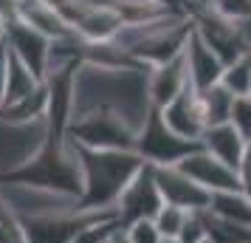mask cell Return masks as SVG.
<instances>
[{"instance_id": "52a82bcc", "label": "cell", "mask_w": 251, "mask_h": 243, "mask_svg": "<svg viewBox=\"0 0 251 243\" xmlns=\"http://www.w3.org/2000/svg\"><path fill=\"white\" fill-rule=\"evenodd\" d=\"M6 48H9L28 71H34L40 80H46L51 40H46L43 34H37L34 28H28V26L20 23V20H12V23H6Z\"/></svg>"}, {"instance_id": "9a60e30c", "label": "cell", "mask_w": 251, "mask_h": 243, "mask_svg": "<svg viewBox=\"0 0 251 243\" xmlns=\"http://www.w3.org/2000/svg\"><path fill=\"white\" fill-rule=\"evenodd\" d=\"M209 215L220 220H231V223H243L251 226V204L243 195V189H226V192H212L209 195Z\"/></svg>"}, {"instance_id": "277c9868", "label": "cell", "mask_w": 251, "mask_h": 243, "mask_svg": "<svg viewBox=\"0 0 251 243\" xmlns=\"http://www.w3.org/2000/svg\"><path fill=\"white\" fill-rule=\"evenodd\" d=\"M161 207H164V201H161L158 184H155V173H152L150 164H144L136 173V178L125 187L122 198H119V204H116V220L125 229V226L136 223V220H152L158 215Z\"/></svg>"}, {"instance_id": "3957f363", "label": "cell", "mask_w": 251, "mask_h": 243, "mask_svg": "<svg viewBox=\"0 0 251 243\" xmlns=\"http://www.w3.org/2000/svg\"><path fill=\"white\" fill-rule=\"evenodd\" d=\"M195 147H198V141L181 139L164 125L158 108L147 110L136 136V153L144 164H150V167H172V164L181 162L186 153H192Z\"/></svg>"}, {"instance_id": "d6986e66", "label": "cell", "mask_w": 251, "mask_h": 243, "mask_svg": "<svg viewBox=\"0 0 251 243\" xmlns=\"http://www.w3.org/2000/svg\"><path fill=\"white\" fill-rule=\"evenodd\" d=\"M206 232H209L212 243H251V226L220 220L215 215H209V209H206Z\"/></svg>"}, {"instance_id": "44dd1931", "label": "cell", "mask_w": 251, "mask_h": 243, "mask_svg": "<svg viewBox=\"0 0 251 243\" xmlns=\"http://www.w3.org/2000/svg\"><path fill=\"white\" fill-rule=\"evenodd\" d=\"M186 209H178V207H170V204H164L158 209V215L152 218L155 223V229L161 232V238H178L183 229V223H186Z\"/></svg>"}, {"instance_id": "e0dca14e", "label": "cell", "mask_w": 251, "mask_h": 243, "mask_svg": "<svg viewBox=\"0 0 251 243\" xmlns=\"http://www.w3.org/2000/svg\"><path fill=\"white\" fill-rule=\"evenodd\" d=\"M40 82L43 80L37 77L34 71L25 68L12 51L6 54V105L14 102V99H20V96H25V93H31L34 88H40Z\"/></svg>"}, {"instance_id": "7c38bea8", "label": "cell", "mask_w": 251, "mask_h": 243, "mask_svg": "<svg viewBox=\"0 0 251 243\" xmlns=\"http://www.w3.org/2000/svg\"><path fill=\"white\" fill-rule=\"evenodd\" d=\"M201 147L209 156H215L217 162H223L226 167L237 170L243 156H246V139L231 122L226 125H215V128H206L201 136Z\"/></svg>"}, {"instance_id": "ffe728a7", "label": "cell", "mask_w": 251, "mask_h": 243, "mask_svg": "<svg viewBox=\"0 0 251 243\" xmlns=\"http://www.w3.org/2000/svg\"><path fill=\"white\" fill-rule=\"evenodd\" d=\"M201 9H209L212 14L237 26L251 17V0H206Z\"/></svg>"}, {"instance_id": "4fadbf2b", "label": "cell", "mask_w": 251, "mask_h": 243, "mask_svg": "<svg viewBox=\"0 0 251 243\" xmlns=\"http://www.w3.org/2000/svg\"><path fill=\"white\" fill-rule=\"evenodd\" d=\"M125 26L127 23L119 9H113V6H91L82 14L79 23L74 26V31L85 43H110V40L122 34Z\"/></svg>"}, {"instance_id": "8fae6325", "label": "cell", "mask_w": 251, "mask_h": 243, "mask_svg": "<svg viewBox=\"0 0 251 243\" xmlns=\"http://www.w3.org/2000/svg\"><path fill=\"white\" fill-rule=\"evenodd\" d=\"M46 113H48V85L43 80L40 88L0 108V128H37V125H46Z\"/></svg>"}, {"instance_id": "f546056e", "label": "cell", "mask_w": 251, "mask_h": 243, "mask_svg": "<svg viewBox=\"0 0 251 243\" xmlns=\"http://www.w3.org/2000/svg\"><path fill=\"white\" fill-rule=\"evenodd\" d=\"M104 243H113V235H110V238H107V241H104Z\"/></svg>"}, {"instance_id": "9c48e42d", "label": "cell", "mask_w": 251, "mask_h": 243, "mask_svg": "<svg viewBox=\"0 0 251 243\" xmlns=\"http://www.w3.org/2000/svg\"><path fill=\"white\" fill-rule=\"evenodd\" d=\"M183 62H186L189 85H192L195 91H206V88L217 85L220 77H223V68H226L215 51L195 34V28H192V34H189V40H186V46H183Z\"/></svg>"}, {"instance_id": "5b68a950", "label": "cell", "mask_w": 251, "mask_h": 243, "mask_svg": "<svg viewBox=\"0 0 251 243\" xmlns=\"http://www.w3.org/2000/svg\"><path fill=\"white\" fill-rule=\"evenodd\" d=\"M175 167H178L183 175H189L198 187H203L209 195H212V192H226V189H240L237 170H231V167H226L223 162H217L215 156H209L201 144H198L192 153H186Z\"/></svg>"}, {"instance_id": "30bf717a", "label": "cell", "mask_w": 251, "mask_h": 243, "mask_svg": "<svg viewBox=\"0 0 251 243\" xmlns=\"http://www.w3.org/2000/svg\"><path fill=\"white\" fill-rule=\"evenodd\" d=\"M183 88H189V74H186V62L181 57L170 59L164 65H155V68L147 74V99L150 108H164L170 105Z\"/></svg>"}, {"instance_id": "2e32d148", "label": "cell", "mask_w": 251, "mask_h": 243, "mask_svg": "<svg viewBox=\"0 0 251 243\" xmlns=\"http://www.w3.org/2000/svg\"><path fill=\"white\" fill-rule=\"evenodd\" d=\"M198 105H201V116H203L206 128L215 125H226L231 122V110H234V96L217 82L206 91H198Z\"/></svg>"}, {"instance_id": "8992f818", "label": "cell", "mask_w": 251, "mask_h": 243, "mask_svg": "<svg viewBox=\"0 0 251 243\" xmlns=\"http://www.w3.org/2000/svg\"><path fill=\"white\" fill-rule=\"evenodd\" d=\"M152 173H155V184H158L164 204L186 209V212H198V209L209 207V192L195 184L189 175H183L175 164L172 167H152Z\"/></svg>"}, {"instance_id": "d4e9b609", "label": "cell", "mask_w": 251, "mask_h": 243, "mask_svg": "<svg viewBox=\"0 0 251 243\" xmlns=\"http://www.w3.org/2000/svg\"><path fill=\"white\" fill-rule=\"evenodd\" d=\"M6 43L0 46V108L6 105Z\"/></svg>"}, {"instance_id": "7402d4cb", "label": "cell", "mask_w": 251, "mask_h": 243, "mask_svg": "<svg viewBox=\"0 0 251 243\" xmlns=\"http://www.w3.org/2000/svg\"><path fill=\"white\" fill-rule=\"evenodd\" d=\"M206 238H209V232H206V209L189 212L181 235H178V241L181 243H201V241H206Z\"/></svg>"}, {"instance_id": "6da1fadb", "label": "cell", "mask_w": 251, "mask_h": 243, "mask_svg": "<svg viewBox=\"0 0 251 243\" xmlns=\"http://www.w3.org/2000/svg\"><path fill=\"white\" fill-rule=\"evenodd\" d=\"M82 167V209H99V212H116V204L125 192V187L136 178L144 167L136 150H88L79 147Z\"/></svg>"}, {"instance_id": "5bb4252c", "label": "cell", "mask_w": 251, "mask_h": 243, "mask_svg": "<svg viewBox=\"0 0 251 243\" xmlns=\"http://www.w3.org/2000/svg\"><path fill=\"white\" fill-rule=\"evenodd\" d=\"M17 20L25 23L28 28H34L37 34H43L46 40H62V37L74 34V28L48 6L46 0H20L17 3Z\"/></svg>"}, {"instance_id": "f1b7e54d", "label": "cell", "mask_w": 251, "mask_h": 243, "mask_svg": "<svg viewBox=\"0 0 251 243\" xmlns=\"http://www.w3.org/2000/svg\"><path fill=\"white\" fill-rule=\"evenodd\" d=\"M246 150H249V153H251V139H249V141H246Z\"/></svg>"}, {"instance_id": "484cf974", "label": "cell", "mask_w": 251, "mask_h": 243, "mask_svg": "<svg viewBox=\"0 0 251 243\" xmlns=\"http://www.w3.org/2000/svg\"><path fill=\"white\" fill-rule=\"evenodd\" d=\"M113 243H130V241L125 238V232H122V226H119V229L113 232Z\"/></svg>"}, {"instance_id": "7a4b0ae2", "label": "cell", "mask_w": 251, "mask_h": 243, "mask_svg": "<svg viewBox=\"0 0 251 243\" xmlns=\"http://www.w3.org/2000/svg\"><path fill=\"white\" fill-rule=\"evenodd\" d=\"M136 136L138 125L110 105H96L68 125V139L88 150H136Z\"/></svg>"}, {"instance_id": "4316f807", "label": "cell", "mask_w": 251, "mask_h": 243, "mask_svg": "<svg viewBox=\"0 0 251 243\" xmlns=\"http://www.w3.org/2000/svg\"><path fill=\"white\" fill-rule=\"evenodd\" d=\"M3 43H6V20L0 17V46H3Z\"/></svg>"}, {"instance_id": "4dcf8cb0", "label": "cell", "mask_w": 251, "mask_h": 243, "mask_svg": "<svg viewBox=\"0 0 251 243\" xmlns=\"http://www.w3.org/2000/svg\"><path fill=\"white\" fill-rule=\"evenodd\" d=\"M201 243H212V241H209V238H206V241H201Z\"/></svg>"}, {"instance_id": "83f0119b", "label": "cell", "mask_w": 251, "mask_h": 243, "mask_svg": "<svg viewBox=\"0 0 251 243\" xmlns=\"http://www.w3.org/2000/svg\"><path fill=\"white\" fill-rule=\"evenodd\" d=\"M161 243H181L178 238H161Z\"/></svg>"}, {"instance_id": "603a6c76", "label": "cell", "mask_w": 251, "mask_h": 243, "mask_svg": "<svg viewBox=\"0 0 251 243\" xmlns=\"http://www.w3.org/2000/svg\"><path fill=\"white\" fill-rule=\"evenodd\" d=\"M122 232L130 243H161V232L155 229L152 220H136V223L125 226Z\"/></svg>"}, {"instance_id": "ba28073f", "label": "cell", "mask_w": 251, "mask_h": 243, "mask_svg": "<svg viewBox=\"0 0 251 243\" xmlns=\"http://www.w3.org/2000/svg\"><path fill=\"white\" fill-rule=\"evenodd\" d=\"M161 119H164V125L175 136L201 144V136H203L206 125H203V116H201V105H198V91L192 85L183 88L170 105L161 108Z\"/></svg>"}, {"instance_id": "ac0fdd59", "label": "cell", "mask_w": 251, "mask_h": 243, "mask_svg": "<svg viewBox=\"0 0 251 243\" xmlns=\"http://www.w3.org/2000/svg\"><path fill=\"white\" fill-rule=\"evenodd\" d=\"M220 85L226 88L234 99H243V96H249V88H251V57L234 59L231 65L223 68V77H220Z\"/></svg>"}, {"instance_id": "cb8c5ba5", "label": "cell", "mask_w": 251, "mask_h": 243, "mask_svg": "<svg viewBox=\"0 0 251 243\" xmlns=\"http://www.w3.org/2000/svg\"><path fill=\"white\" fill-rule=\"evenodd\" d=\"M231 125L243 133V139H251V99H234V110H231Z\"/></svg>"}]
</instances>
